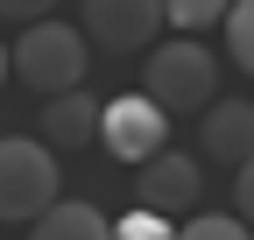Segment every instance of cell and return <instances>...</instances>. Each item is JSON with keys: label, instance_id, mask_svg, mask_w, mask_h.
I'll return each instance as SVG.
<instances>
[{"label": "cell", "instance_id": "obj_15", "mask_svg": "<svg viewBox=\"0 0 254 240\" xmlns=\"http://www.w3.org/2000/svg\"><path fill=\"white\" fill-rule=\"evenodd\" d=\"M0 85H7V43H0Z\"/></svg>", "mask_w": 254, "mask_h": 240}, {"label": "cell", "instance_id": "obj_14", "mask_svg": "<svg viewBox=\"0 0 254 240\" xmlns=\"http://www.w3.org/2000/svg\"><path fill=\"white\" fill-rule=\"evenodd\" d=\"M50 7H57V0H0V21H50Z\"/></svg>", "mask_w": 254, "mask_h": 240}, {"label": "cell", "instance_id": "obj_5", "mask_svg": "<svg viewBox=\"0 0 254 240\" xmlns=\"http://www.w3.org/2000/svg\"><path fill=\"white\" fill-rule=\"evenodd\" d=\"M99 148H106L113 163H134L141 170L155 148H170V120L155 113L141 92H120V99L99 106Z\"/></svg>", "mask_w": 254, "mask_h": 240}, {"label": "cell", "instance_id": "obj_6", "mask_svg": "<svg viewBox=\"0 0 254 240\" xmlns=\"http://www.w3.org/2000/svg\"><path fill=\"white\" fill-rule=\"evenodd\" d=\"M134 198H141V212H155V219L177 226V212H198V198H205V163L198 156H177V148H155V156L141 163Z\"/></svg>", "mask_w": 254, "mask_h": 240}, {"label": "cell", "instance_id": "obj_4", "mask_svg": "<svg viewBox=\"0 0 254 240\" xmlns=\"http://www.w3.org/2000/svg\"><path fill=\"white\" fill-rule=\"evenodd\" d=\"M155 28H163V0H85L78 36L85 50L134 57V50H155Z\"/></svg>", "mask_w": 254, "mask_h": 240}, {"label": "cell", "instance_id": "obj_10", "mask_svg": "<svg viewBox=\"0 0 254 240\" xmlns=\"http://www.w3.org/2000/svg\"><path fill=\"white\" fill-rule=\"evenodd\" d=\"M233 0H163V28H184L190 43H205V28H219Z\"/></svg>", "mask_w": 254, "mask_h": 240}, {"label": "cell", "instance_id": "obj_13", "mask_svg": "<svg viewBox=\"0 0 254 240\" xmlns=\"http://www.w3.org/2000/svg\"><path fill=\"white\" fill-rule=\"evenodd\" d=\"M177 240H247V219H233V212H190L177 226Z\"/></svg>", "mask_w": 254, "mask_h": 240}, {"label": "cell", "instance_id": "obj_12", "mask_svg": "<svg viewBox=\"0 0 254 240\" xmlns=\"http://www.w3.org/2000/svg\"><path fill=\"white\" fill-rule=\"evenodd\" d=\"M106 240H177V226L170 219H155V212H120V219H106Z\"/></svg>", "mask_w": 254, "mask_h": 240}, {"label": "cell", "instance_id": "obj_1", "mask_svg": "<svg viewBox=\"0 0 254 240\" xmlns=\"http://www.w3.org/2000/svg\"><path fill=\"white\" fill-rule=\"evenodd\" d=\"M141 99L155 113H205L219 99V57L205 43H190V36H170V43H155L148 50V85H141Z\"/></svg>", "mask_w": 254, "mask_h": 240}, {"label": "cell", "instance_id": "obj_3", "mask_svg": "<svg viewBox=\"0 0 254 240\" xmlns=\"http://www.w3.org/2000/svg\"><path fill=\"white\" fill-rule=\"evenodd\" d=\"M57 198H64L57 156L28 134H7L0 141V226H36Z\"/></svg>", "mask_w": 254, "mask_h": 240}, {"label": "cell", "instance_id": "obj_7", "mask_svg": "<svg viewBox=\"0 0 254 240\" xmlns=\"http://www.w3.org/2000/svg\"><path fill=\"white\" fill-rule=\"evenodd\" d=\"M198 156H205V163H226V170L254 163V106H247V99H212V106H205V120H198Z\"/></svg>", "mask_w": 254, "mask_h": 240}, {"label": "cell", "instance_id": "obj_9", "mask_svg": "<svg viewBox=\"0 0 254 240\" xmlns=\"http://www.w3.org/2000/svg\"><path fill=\"white\" fill-rule=\"evenodd\" d=\"M28 240H106V212L85 198H57L50 212L28 226Z\"/></svg>", "mask_w": 254, "mask_h": 240}, {"label": "cell", "instance_id": "obj_2", "mask_svg": "<svg viewBox=\"0 0 254 240\" xmlns=\"http://www.w3.org/2000/svg\"><path fill=\"white\" fill-rule=\"evenodd\" d=\"M85 36L71 21H28L21 28V43L7 50V78H21L28 92H43V99H57V92H78L85 85Z\"/></svg>", "mask_w": 254, "mask_h": 240}, {"label": "cell", "instance_id": "obj_11", "mask_svg": "<svg viewBox=\"0 0 254 240\" xmlns=\"http://www.w3.org/2000/svg\"><path fill=\"white\" fill-rule=\"evenodd\" d=\"M219 28H226V57L240 71H254V0H233L226 14H219Z\"/></svg>", "mask_w": 254, "mask_h": 240}, {"label": "cell", "instance_id": "obj_8", "mask_svg": "<svg viewBox=\"0 0 254 240\" xmlns=\"http://www.w3.org/2000/svg\"><path fill=\"white\" fill-rule=\"evenodd\" d=\"M85 141H99V99L78 85V92H57L43 106V148L57 156V148H85Z\"/></svg>", "mask_w": 254, "mask_h": 240}]
</instances>
